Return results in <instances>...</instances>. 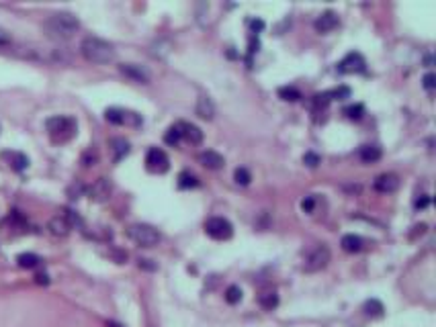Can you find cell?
Masks as SVG:
<instances>
[{"mask_svg":"<svg viewBox=\"0 0 436 327\" xmlns=\"http://www.w3.org/2000/svg\"><path fill=\"white\" fill-rule=\"evenodd\" d=\"M80 29V21L70 15V13H58V15H52L45 23H43V33L54 39V41H64V39H70L76 31Z\"/></svg>","mask_w":436,"mask_h":327,"instance_id":"obj_1","label":"cell"},{"mask_svg":"<svg viewBox=\"0 0 436 327\" xmlns=\"http://www.w3.org/2000/svg\"><path fill=\"white\" fill-rule=\"evenodd\" d=\"M80 53L84 56V60L92 62V64H109L115 60V47L98 37H86L80 43Z\"/></svg>","mask_w":436,"mask_h":327,"instance_id":"obj_2","label":"cell"},{"mask_svg":"<svg viewBox=\"0 0 436 327\" xmlns=\"http://www.w3.org/2000/svg\"><path fill=\"white\" fill-rule=\"evenodd\" d=\"M45 129L54 143H66L76 135V119L58 115V117H52L45 121Z\"/></svg>","mask_w":436,"mask_h":327,"instance_id":"obj_3","label":"cell"},{"mask_svg":"<svg viewBox=\"0 0 436 327\" xmlns=\"http://www.w3.org/2000/svg\"><path fill=\"white\" fill-rule=\"evenodd\" d=\"M127 235L131 241H135L141 248H154L160 243L162 235L158 233V229H154L152 225H145V223H135L127 229Z\"/></svg>","mask_w":436,"mask_h":327,"instance_id":"obj_4","label":"cell"},{"mask_svg":"<svg viewBox=\"0 0 436 327\" xmlns=\"http://www.w3.org/2000/svg\"><path fill=\"white\" fill-rule=\"evenodd\" d=\"M330 258H332L330 248L324 246V243H320V246H316V248L305 256V260H303V270H305V272H320V270H324V268L328 266Z\"/></svg>","mask_w":436,"mask_h":327,"instance_id":"obj_5","label":"cell"},{"mask_svg":"<svg viewBox=\"0 0 436 327\" xmlns=\"http://www.w3.org/2000/svg\"><path fill=\"white\" fill-rule=\"evenodd\" d=\"M145 168H148L150 172H154V174H164V172H168L170 159H168L166 151L160 149V147H152V149L148 151V155H145Z\"/></svg>","mask_w":436,"mask_h":327,"instance_id":"obj_6","label":"cell"},{"mask_svg":"<svg viewBox=\"0 0 436 327\" xmlns=\"http://www.w3.org/2000/svg\"><path fill=\"white\" fill-rule=\"evenodd\" d=\"M205 231H207V235L213 237V239H229V237L234 235L232 223H229L227 219H223V217H211V219H207Z\"/></svg>","mask_w":436,"mask_h":327,"instance_id":"obj_7","label":"cell"},{"mask_svg":"<svg viewBox=\"0 0 436 327\" xmlns=\"http://www.w3.org/2000/svg\"><path fill=\"white\" fill-rule=\"evenodd\" d=\"M105 119L113 125H141V117L137 113H129V111H123V108H117V106H111L105 111Z\"/></svg>","mask_w":436,"mask_h":327,"instance_id":"obj_8","label":"cell"},{"mask_svg":"<svg viewBox=\"0 0 436 327\" xmlns=\"http://www.w3.org/2000/svg\"><path fill=\"white\" fill-rule=\"evenodd\" d=\"M336 70L340 74H363L367 70V62L358 51H350L342 62H338Z\"/></svg>","mask_w":436,"mask_h":327,"instance_id":"obj_9","label":"cell"},{"mask_svg":"<svg viewBox=\"0 0 436 327\" xmlns=\"http://www.w3.org/2000/svg\"><path fill=\"white\" fill-rule=\"evenodd\" d=\"M119 72H121L125 78H129L131 82H137V84H148V82H150L148 70L141 68V66H137V64H121V66H119Z\"/></svg>","mask_w":436,"mask_h":327,"instance_id":"obj_10","label":"cell"},{"mask_svg":"<svg viewBox=\"0 0 436 327\" xmlns=\"http://www.w3.org/2000/svg\"><path fill=\"white\" fill-rule=\"evenodd\" d=\"M373 188H375L377 193H383V195L395 193V190L399 188V176H397V174H391V172L379 174V176L375 178V182H373Z\"/></svg>","mask_w":436,"mask_h":327,"instance_id":"obj_11","label":"cell"},{"mask_svg":"<svg viewBox=\"0 0 436 327\" xmlns=\"http://www.w3.org/2000/svg\"><path fill=\"white\" fill-rule=\"evenodd\" d=\"M338 23H340L338 15H336L334 11H326V13H322V15L316 19L314 27H316L318 33H330V31H334V29L338 27Z\"/></svg>","mask_w":436,"mask_h":327,"instance_id":"obj_12","label":"cell"},{"mask_svg":"<svg viewBox=\"0 0 436 327\" xmlns=\"http://www.w3.org/2000/svg\"><path fill=\"white\" fill-rule=\"evenodd\" d=\"M111 182L107 178H98L90 188H88V197L96 203H105L109 197H111Z\"/></svg>","mask_w":436,"mask_h":327,"instance_id":"obj_13","label":"cell"},{"mask_svg":"<svg viewBox=\"0 0 436 327\" xmlns=\"http://www.w3.org/2000/svg\"><path fill=\"white\" fill-rule=\"evenodd\" d=\"M199 161L203 164L207 170H219V168H223V164H225V161H223V155L217 153V151H213V149L201 151V153H199Z\"/></svg>","mask_w":436,"mask_h":327,"instance_id":"obj_14","label":"cell"},{"mask_svg":"<svg viewBox=\"0 0 436 327\" xmlns=\"http://www.w3.org/2000/svg\"><path fill=\"white\" fill-rule=\"evenodd\" d=\"M3 157L9 159V166L13 170H17V172H23L29 166V157L25 153H21V151H5Z\"/></svg>","mask_w":436,"mask_h":327,"instance_id":"obj_15","label":"cell"},{"mask_svg":"<svg viewBox=\"0 0 436 327\" xmlns=\"http://www.w3.org/2000/svg\"><path fill=\"white\" fill-rule=\"evenodd\" d=\"M181 129H183V139H187L191 145H199L203 141V131L193 125V123H181Z\"/></svg>","mask_w":436,"mask_h":327,"instance_id":"obj_16","label":"cell"},{"mask_svg":"<svg viewBox=\"0 0 436 327\" xmlns=\"http://www.w3.org/2000/svg\"><path fill=\"white\" fill-rule=\"evenodd\" d=\"M197 115L201 119H205V121H211L215 117V104H213V100L209 96H199V100H197Z\"/></svg>","mask_w":436,"mask_h":327,"instance_id":"obj_17","label":"cell"},{"mask_svg":"<svg viewBox=\"0 0 436 327\" xmlns=\"http://www.w3.org/2000/svg\"><path fill=\"white\" fill-rule=\"evenodd\" d=\"M381 155H383V151H381V147H379V145H375V143H371V145H363V147H361V151H358V157H361L365 164H375V161H379V159H381Z\"/></svg>","mask_w":436,"mask_h":327,"instance_id":"obj_18","label":"cell"},{"mask_svg":"<svg viewBox=\"0 0 436 327\" xmlns=\"http://www.w3.org/2000/svg\"><path fill=\"white\" fill-rule=\"evenodd\" d=\"M340 246H342V250H344V252H348V254H356V252H361V248H363V239H361L358 235H354V233H348V235H344V237H342Z\"/></svg>","mask_w":436,"mask_h":327,"instance_id":"obj_19","label":"cell"},{"mask_svg":"<svg viewBox=\"0 0 436 327\" xmlns=\"http://www.w3.org/2000/svg\"><path fill=\"white\" fill-rule=\"evenodd\" d=\"M47 227H49V231H52L54 235H58V237H64V235H68V231H70V225H68V221H66L64 217L52 219Z\"/></svg>","mask_w":436,"mask_h":327,"instance_id":"obj_20","label":"cell"},{"mask_svg":"<svg viewBox=\"0 0 436 327\" xmlns=\"http://www.w3.org/2000/svg\"><path fill=\"white\" fill-rule=\"evenodd\" d=\"M17 264L21 266V268H37L39 264H41V258L37 256V254H31V252H25V254H19L17 256Z\"/></svg>","mask_w":436,"mask_h":327,"instance_id":"obj_21","label":"cell"},{"mask_svg":"<svg viewBox=\"0 0 436 327\" xmlns=\"http://www.w3.org/2000/svg\"><path fill=\"white\" fill-rule=\"evenodd\" d=\"M111 147H113V153H115V159H117V161L123 159V157L129 153V143H127L125 139H121V137H115V139L111 141Z\"/></svg>","mask_w":436,"mask_h":327,"instance_id":"obj_22","label":"cell"},{"mask_svg":"<svg viewBox=\"0 0 436 327\" xmlns=\"http://www.w3.org/2000/svg\"><path fill=\"white\" fill-rule=\"evenodd\" d=\"M181 139H183V129H181V123H176V125L168 127L166 135H164V141H166L168 145H176Z\"/></svg>","mask_w":436,"mask_h":327,"instance_id":"obj_23","label":"cell"},{"mask_svg":"<svg viewBox=\"0 0 436 327\" xmlns=\"http://www.w3.org/2000/svg\"><path fill=\"white\" fill-rule=\"evenodd\" d=\"M276 305H278V294L276 292H264V294H260V307L264 311H272V309H276Z\"/></svg>","mask_w":436,"mask_h":327,"instance_id":"obj_24","label":"cell"},{"mask_svg":"<svg viewBox=\"0 0 436 327\" xmlns=\"http://www.w3.org/2000/svg\"><path fill=\"white\" fill-rule=\"evenodd\" d=\"M383 311H385V307H383V303L377 301V298H371V301L365 303V313L371 315V317H381Z\"/></svg>","mask_w":436,"mask_h":327,"instance_id":"obj_25","label":"cell"},{"mask_svg":"<svg viewBox=\"0 0 436 327\" xmlns=\"http://www.w3.org/2000/svg\"><path fill=\"white\" fill-rule=\"evenodd\" d=\"M178 186L181 188H195V186H199V178L191 172H181L178 174Z\"/></svg>","mask_w":436,"mask_h":327,"instance_id":"obj_26","label":"cell"},{"mask_svg":"<svg viewBox=\"0 0 436 327\" xmlns=\"http://www.w3.org/2000/svg\"><path fill=\"white\" fill-rule=\"evenodd\" d=\"M278 96H280L283 100H291V102H295V100H299V98H301V92H299L297 88H293V86H283V88H278Z\"/></svg>","mask_w":436,"mask_h":327,"instance_id":"obj_27","label":"cell"},{"mask_svg":"<svg viewBox=\"0 0 436 327\" xmlns=\"http://www.w3.org/2000/svg\"><path fill=\"white\" fill-rule=\"evenodd\" d=\"M225 301L229 303V305H238L240 301H242V288L240 286H236V284H232V286H227V290H225Z\"/></svg>","mask_w":436,"mask_h":327,"instance_id":"obj_28","label":"cell"},{"mask_svg":"<svg viewBox=\"0 0 436 327\" xmlns=\"http://www.w3.org/2000/svg\"><path fill=\"white\" fill-rule=\"evenodd\" d=\"M344 115L350 119V121H358L363 115H365V106L358 102V104H350V106H346L344 108Z\"/></svg>","mask_w":436,"mask_h":327,"instance_id":"obj_29","label":"cell"},{"mask_svg":"<svg viewBox=\"0 0 436 327\" xmlns=\"http://www.w3.org/2000/svg\"><path fill=\"white\" fill-rule=\"evenodd\" d=\"M234 180H236L238 184H242V186H248V184H250V180H252V174H250L246 168H236V172H234Z\"/></svg>","mask_w":436,"mask_h":327,"instance_id":"obj_30","label":"cell"},{"mask_svg":"<svg viewBox=\"0 0 436 327\" xmlns=\"http://www.w3.org/2000/svg\"><path fill=\"white\" fill-rule=\"evenodd\" d=\"M348 96H350V88H348V86H340V88H336V90L330 92V98H332V100H334V98L342 100V98H348Z\"/></svg>","mask_w":436,"mask_h":327,"instance_id":"obj_31","label":"cell"},{"mask_svg":"<svg viewBox=\"0 0 436 327\" xmlns=\"http://www.w3.org/2000/svg\"><path fill=\"white\" fill-rule=\"evenodd\" d=\"M303 161L307 164L310 168H316L318 164H320V155H318V153H312V151H310V153H305V155H303Z\"/></svg>","mask_w":436,"mask_h":327,"instance_id":"obj_32","label":"cell"},{"mask_svg":"<svg viewBox=\"0 0 436 327\" xmlns=\"http://www.w3.org/2000/svg\"><path fill=\"white\" fill-rule=\"evenodd\" d=\"M434 80H436V76H434L432 72H428V74L422 78V82H424V88H426V90H432V88L436 86V82H434Z\"/></svg>","mask_w":436,"mask_h":327,"instance_id":"obj_33","label":"cell"},{"mask_svg":"<svg viewBox=\"0 0 436 327\" xmlns=\"http://www.w3.org/2000/svg\"><path fill=\"white\" fill-rule=\"evenodd\" d=\"M428 205H430V197H428V195H420V197L414 201V207H416V209H426Z\"/></svg>","mask_w":436,"mask_h":327,"instance_id":"obj_34","label":"cell"},{"mask_svg":"<svg viewBox=\"0 0 436 327\" xmlns=\"http://www.w3.org/2000/svg\"><path fill=\"white\" fill-rule=\"evenodd\" d=\"M248 25H250V29H252V35H256L258 31L264 29V21H260V19H252V21H248Z\"/></svg>","mask_w":436,"mask_h":327,"instance_id":"obj_35","label":"cell"},{"mask_svg":"<svg viewBox=\"0 0 436 327\" xmlns=\"http://www.w3.org/2000/svg\"><path fill=\"white\" fill-rule=\"evenodd\" d=\"M314 205H316V199H314V197H305L303 203H301V209H303L305 213H312V211H314Z\"/></svg>","mask_w":436,"mask_h":327,"instance_id":"obj_36","label":"cell"},{"mask_svg":"<svg viewBox=\"0 0 436 327\" xmlns=\"http://www.w3.org/2000/svg\"><path fill=\"white\" fill-rule=\"evenodd\" d=\"M9 43H11V35H9L3 27H0V47H3V45H9Z\"/></svg>","mask_w":436,"mask_h":327,"instance_id":"obj_37","label":"cell"},{"mask_svg":"<svg viewBox=\"0 0 436 327\" xmlns=\"http://www.w3.org/2000/svg\"><path fill=\"white\" fill-rule=\"evenodd\" d=\"M250 53H254V51H258V37L256 35H250V49H248Z\"/></svg>","mask_w":436,"mask_h":327,"instance_id":"obj_38","label":"cell"},{"mask_svg":"<svg viewBox=\"0 0 436 327\" xmlns=\"http://www.w3.org/2000/svg\"><path fill=\"white\" fill-rule=\"evenodd\" d=\"M35 282H37V284H49V276H47V274H37V276H35Z\"/></svg>","mask_w":436,"mask_h":327,"instance_id":"obj_39","label":"cell"},{"mask_svg":"<svg viewBox=\"0 0 436 327\" xmlns=\"http://www.w3.org/2000/svg\"><path fill=\"white\" fill-rule=\"evenodd\" d=\"M82 190H84V186H82V184H78V186H72V188H70V197H72V199H76V195H80Z\"/></svg>","mask_w":436,"mask_h":327,"instance_id":"obj_40","label":"cell"}]
</instances>
